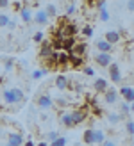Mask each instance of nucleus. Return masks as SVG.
<instances>
[{
	"instance_id": "19",
	"label": "nucleus",
	"mask_w": 134,
	"mask_h": 146,
	"mask_svg": "<svg viewBox=\"0 0 134 146\" xmlns=\"http://www.w3.org/2000/svg\"><path fill=\"white\" fill-rule=\"evenodd\" d=\"M61 125L64 128H72L73 127V121H72V114L70 112H63L61 114Z\"/></svg>"
},
{
	"instance_id": "21",
	"label": "nucleus",
	"mask_w": 134,
	"mask_h": 146,
	"mask_svg": "<svg viewBox=\"0 0 134 146\" xmlns=\"http://www.w3.org/2000/svg\"><path fill=\"white\" fill-rule=\"evenodd\" d=\"M70 55V66L72 68H80L82 66V57H77V55H72V54H68Z\"/></svg>"
},
{
	"instance_id": "4",
	"label": "nucleus",
	"mask_w": 134,
	"mask_h": 146,
	"mask_svg": "<svg viewBox=\"0 0 134 146\" xmlns=\"http://www.w3.org/2000/svg\"><path fill=\"white\" fill-rule=\"evenodd\" d=\"M107 70H109V80H111V82L120 84V82H122V71H120V66H118L116 62H113Z\"/></svg>"
},
{
	"instance_id": "35",
	"label": "nucleus",
	"mask_w": 134,
	"mask_h": 146,
	"mask_svg": "<svg viewBox=\"0 0 134 146\" xmlns=\"http://www.w3.org/2000/svg\"><path fill=\"white\" fill-rule=\"evenodd\" d=\"M4 66H5V71H11V70H13V66H14V59H13V57L5 59V64H4Z\"/></svg>"
},
{
	"instance_id": "32",
	"label": "nucleus",
	"mask_w": 134,
	"mask_h": 146,
	"mask_svg": "<svg viewBox=\"0 0 134 146\" xmlns=\"http://www.w3.org/2000/svg\"><path fill=\"white\" fill-rule=\"evenodd\" d=\"M98 16H100V20H102V21H109V13H107V9H106V7L98 11Z\"/></svg>"
},
{
	"instance_id": "8",
	"label": "nucleus",
	"mask_w": 134,
	"mask_h": 146,
	"mask_svg": "<svg viewBox=\"0 0 134 146\" xmlns=\"http://www.w3.org/2000/svg\"><path fill=\"white\" fill-rule=\"evenodd\" d=\"M104 102H106L107 105H115L118 102V91L113 89V87H109V89L104 93Z\"/></svg>"
},
{
	"instance_id": "37",
	"label": "nucleus",
	"mask_w": 134,
	"mask_h": 146,
	"mask_svg": "<svg viewBox=\"0 0 134 146\" xmlns=\"http://www.w3.org/2000/svg\"><path fill=\"white\" fill-rule=\"evenodd\" d=\"M82 71H84V75H88V77H93V75H95V70H93V68H89V66L82 68Z\"/></svg>"
},
{
	"instance_id": "10",
	"label": "nucleus",
	"mask_w": 134,
	"mask_h": 146,
	"mask_svg": "<svg viewBox=\"0 0 134 146\" xmlns=\"http://www.w3.org/2000/svg\"><path fill=\"white\" fill-rule=\"evenodd\" d=\"M93 89L96 91V93H106L109 87H107V80L106 78H102V77H98V78H95V82H93Z\"/></svg>"
},
{
	"instance_id": "15",
	"label": "nucleus",
	"mask_w": 134,
	"mask_h": 146,
	"mask_svg": "<svg viewBox=\"0 0 134 146\" xmlns=\"http://www.w3.org/2000/svg\"><path fill=\"white\" fill-rule=\"evenodd\" d=\"M20 16H21V20H23L25 23H31V21H32V16H34V13L29 9V5L23 4V9L20 11Z\"/></svg>"
},
{
	"instance_id": "20",
	"label": "nucleus",
	"mask_w": 134,
	"mask_h": 146,
	"mask_svg": "<svg viewBox=\"0 0 134 146\" xmlns=\"http://www.w3.org/2000/svg\"><path fill=\"white\" fill-rule=\"evenodd\" d=\"M123 119V116L120 112H109L107 114V121L111 123V125H116V123H120Z\"/></svg>"
},
{
	"instance_id": "34",
	"label": "nucleus",
	"mask_w": 134,
	"mask_h": 146,
	"mask_svg": "<svg viewBox=\"0 0 134 146\" xmlns=\"http://www.w3.org/2000/svg\"><path fill=\"white\" fill-rule=\"evenodd\" d=\"M9 20H11V18L7 16V14H4V13H2V14H0V27H7Z\"/></svg>"
},
{
	"instance_id": "13",
	"label": "nucleus",
	"mask_w": 134,
	"mask_h": 146,
	"mask_svg": "<svg viewBox=\"0 0 134 146\" xmlns=\"http://www.w3.org/2000/svg\"><path fill=\"white\" fill-rule=\"evenodd\" d=\"M2 102L4 104H7V105H14L16 102H14V93H13V89H4L2 91Z\"/></svg>"
},
{
	"instance_id": "46",
	"label": "nucleus",
	"mask_w": 134,
	"mask_h": 146,
	"mask_svg": "<svg viewBox=\"0 0 134 146\" xmlns=\"http://www.w3.org/2000/svg\"><path fill=\"white\" fill-rule=\"evenodd\" d=\"M129 107H131V112H134V102H132V104H129Z\"/></svg>"
},
{
	"instance_id": "40",
	"label": "nucleus",
	"mask_w": 134,
	"mask_h": 146,
	"mask_svg": "<svg viewBox=\"0 0 134 146\" xmlns=\"http://www.w3.org/2000/svg\"><path fill=\"white\" fill-rule=\"evenodd\" d=\"M100 146H116V143H115V141H111V139H106Z\"/></svg>"
},
{
	"instance_id": "47",
	"label": "nucleus",
	"mask_w": 134,
	"mask_h": 146,
	"mask_svg": "<svg viewBox=\"0 0 134 146\" xmlns=\"http://www.w3.org/2000/svg\"><path fill=\"white\" fill-rule=\"evenodd\" d=\"M7 146H13V144H9V143H7Z\"/></svg>"
},
{
	"instance_id": "29",
	"label": "nucleus",
	"mask_w": 134,
	"mask_h": 146,
	"mask_svg": "<svg viewBox=\"0 0 134 146\" xmlns=\"http://www.w3.org/2000/svg\"><path fill=\"white\" fill-rule=\"evenodd\" d=\"M82 34L86 36V38H91V36H93V27L89 25V23L84 25V27H82Z\"/></svg>"
},
{
	"instance_id": "42",
	"label": "nucleus",
	"mask_w": 134,
	"mask_h": 146,
	"mask_svg": "<svg viewBox=\"0 0 134 146\" xmlns=\"http://www.w3.org/2000/svg\"><path fill=\"white\" fill-rule=\"evenodd\" d=\"M14 27H16V21H14V20H9V23H7V29H11V31H13Z\"/></svg>"
},
{
	"instance_id": "48",
	"label": "nucleus",
	"mask_w": 134,
	"mask_h": 146,
	"mask_svg": "<svg viewBox=\"0 0 134 146\" xmlns=\"http://www.w3.org/2000/svg\"><path fill=\"white\" fill-rule=\"evenodd\" d=\"M132 73H134V66H132Z\"/></svg>"
},
{
	"instance_id": "1",
	"label": "nucleus",
	"mask_w": 134,
	"mask_h": 146,
	"mask_svg": "<svg viewBox=\"0 0 134 146\" xmlns=\"http://www.w3.org/2000/svg\"><path fill=\"white\" fill-rule=\"evenodd\" d=\"M72 114V121H73V127L75 125H80L82 121H86L88 114H89V107H82V109H73L70 112Z\"/></svg>"
},
{
	"instance_id": "30",
	"label": "nucleus",
	"mask_w": 134,
	"mask_h": 146,
	"mask_svg": "<svg viewBox=\"0 0 134 146\" xmlns=\"http://www.w3.org/2000/svg\"><path fill=\"white\" fill-rule=\"evenodd\" d=\"M48 73V70H36V71H32V78H41V77H45Z\"/></svg>"
},
{
	"instance_id": "33",
	"label": "nucleus",
	"mask_w": 134,
	"mask_h": 146,
	"mask_svg": "<svg viewBox=\"0 0 134 146\" xmlns=\"http://www.w3.org/2000/svg\"><path fill=\"white\" fill-rule=\"evenodd\" d=\"M50 146H66V137H61V135H59V137H57V139L52 143Z\"/></svg>"
},
{
	"instance_id": "16",
	"label": "nucleus",
	"mask_w": 134,
	"mask_h": 146,
	"mask_svg": "<svg viewBox=\"0 0 134 146\" xmlns=\"http://www.w3.org/2000/svg\"><path fill=\"white\" fill-rule=\"evenodd\" d=\"M57 66H70V55L66 52H57Z\"/></svg>"
},
{
	"instance_id": "36",
	"label": "nucleus",
	"mask_w": 134,
	"mask_h": 146,
	"mask_svg": "<svg viewBox=\"0 0 134 146\" xmlns=\"http://www.w3.org/2000/svg\"><path fill=\"white\" fill-rule=\"evenodd\" d=\"M32 39H34V43H43L45 41V34L43 32H36Z\"/></svg>"
},
{
	"instance_id": "27",
	"label": "nucleus",
	"mask_w": 134,
	"mask_h": 146,
	"mask_svg": "<svg viewBox=\"0 0 134 146\" xmlns=\"http://www.w3.org/2000/svg\"><path fill=\"white\" fill-rule=\"evenodd\" d=\"M125 130H127L129 135H134V121H132V119H127V121H125Z\"/></svg>"
},
{
	"instance_id": "39",
	"label": "nucleus",
	"mask_w": 134,
	"mask_h": 146,
	"mask_svg": "<svg viewBox=\"0 0 134 146\" xmlns=\"http://www.w3.org/2000/svg\"><path fill=\"white\" fill-rule=\"evenodd\" d=\"M125 7H127V11L134 13V0H129V2H125Z\"/></svg>"
},
{
	"instance_id": "50",
	"label": "nucleus",
	"mask_w": 134,
	"mask_h": 146,
	"mask_svg": "<svg viewBox=\"0 0 134 146\" xmlns=\"http://www.w3.org/2000/svg\"><path fill=\"white\" fill-rule=\"evenodd\" d=\"M0 73H2V71H0Z\"/></svg>"
},
{
	"instance_id": "28",
	"label": "nucleus",
	"mask_w": 134,
	"mask_h": 146,
	"mask_svg": "<svg viewBox=\"0 0 134 146\" xmlns=\"http://www.w3.org/2000/svg\"><path fill=\"white\" fill-rule=\"evenodd\" d=\"M59 137V134H56V132H48V134H45V139H47V143L48 144H52L56 139Z\"/></svg>"
},
{
	"instance_id": "43",
	"label": "nucleus",
	"mask_w": 134,
	"mask_h": 146,
	"mask_svg": "<svg viewBox=\"0 0 134 146\" xmlns=\"http://www.w3.org/2000/svg\"><path fill=\"white\" fill-rule=\"evenodd\" d=\"M93 112H95L96 116H100V114H102V111H100V109H98V107H95V109H93Z\"/></svg>"
},
{
	"instance_id": "7",
	"label": "nucleus",
	"mask_w": 134,
	"mask_h": 146,
	"mask_svg": "<svg viewBox=\"0 0 134 146\" xmlns=\"http://www.w3.org/2000/svg\"><path fill=\"white\" fill-rule=\"evenodd\" d=\"M56 50H54V45H52L50 41H43L41 43V48H40V55L43 57V59H48V57L54 54Z\"/></svg>"
},
{
	"instance_id": "44",
	"label": "nucleus",
	"mask_w": 134,
	"mask_h": 146,
	"mask_svg": "<svg viewBox=\"0 0 134 146\" xmlns=\"http://www.w3.org/2000/svg\"><path fill=\"white\" fill-rule=\"evenodd\" d=\"M23 146H34V143H32V141H25Z\"/></svg>"
},
{
	"instance_id": "24",
	"label": "nucleus",
	"mask_w": 134,
	"mask_h": 146,
	"mask_svg": "<svg viewBox=\"0 0 134 146\" xmlns=\"http://www.w3.org/2000/svg\"><path fill=\"white\" fill-rule=\"evenodd\" d=\"M77 7H79L77 2H68V4H66V16H72V14H75V13H77Z\"/></svg>"
},
{
	"instance_id": "18",
	"label": "nucleus",
	"mask_w": 134,
	"mask_h": 146,
	"mask_svg": "<svg viewBox=\"0 0 134 146\" xmlns=\"http://www.w3.org/2000/svg\"><path fill=\"white\" fill-rule=\"evenodd\" d=\"M106 132L104 130H93V144H102L106 141Z\"/></svg>"
},
{
	"instance_id": "22",
	"label": "nucleus",
	"mask_w": 134,
	"mask_h": 146,
	"mask_svg": "<svg viewBox=\"0 0 134 146\" xmlns=\"http://www.w3.org/2000/svg\"><path fill=\"white\" fill-rule=\"evenodd\" d=\"M82 141H84V144H93V128H88L86 132L82 134Z\"/></svg>"
},
{
	"instance_id": "12",
	"label": "nucleus",
	"mask_w": 134,
	"mask_h": 146,
	"mask_svg": "<svg viewBox=\"0 0 134 146\" xmlns=\"http://www.w3.org/2000/svg\"><path fill=\"white\" fill-rule=\"evenodd\" d=\"M86 50H88V46H86V43H75V46H73L68 54H72V55H77V57H82L84 54H86Z\"/></svg>"
},
{
	"instance_id": "45",
	"label": "nucleus",
	"mask_w": 134,
	"mask_h": 146,
	"mask_svg": "<svg viewBox=\"0 0 134 146\" xmlns=\"http://www.w3.org/2000/svg\"><path fill=\"white\" fill-rule=\"evenodd\" d=\"M38 146H50V144H48V143H47V141H43V143H40V144H38Z\"/></svg>"
},
{
	"instance_id": "41",
	"label": "nucleus",
	"mask_w": 134,
	"mask_h": 146,
	"mask_svg": "<svg viewBox=\"0 0 134 146\" xmlns=\"http://www.w3.org/2000/svg\"><path fill=\"white\" fill-rule=\"evenodd\" d=\"M9 5H11L9 0H0V9H4V7H9Z\"/></svg>"
},
{
	"instance_id": "5",
	"label": "nucleus",
	"mask_w": 134,
	"mask_h": 146,
	"mask_svg": "<svg viewBox=\"0 0 134 146\" xmlns=\"http://www.w3.org/2000/svg\"><path fill=\"white\" fill-rule=\"evenodd\" d=\"M118 94H122L123 102H127V104H132L134 102V89L131 86H122L120 91H118Z\"/></svg>"
},
{
	"instance_id": "11",
	"label": "nucleus",
	"mask_w": 134,
	"mask_h": 146,
	"mask_svg": "<svg viewBox=\"0 0 134 146\" xmlns=\"http://www.w3.org/2000/svg\"><path fill=\"white\" fill-rule=\"evenodd\" d=\"M95 46H96V50H98V52H102V54H111V52H113V45H109L106 39H98V41L95 43Z\"/></svg>"
},
{
	"instance_id": "26",
	"label": "nucleus",
	"mask_w": 134,
	"mask_h": 146,
	"mask_svg": "<svg viewBox=\"0 0 134 146\" xmlns=\"http://www.w3.org/2000/svg\"><path fill=\"white\" fill-rule=\"evenodd\" d=\"M45 11H47L48 18H54L56 14H57V9H56V5H54V4H47V7H45Z\"/></svg>"
},
{
	"instance_id": "9",
	"label": "nucleus",
	"mask_w": 134,
	"mask_h": 146,
	"mask_svg": "<svg viewBox=\"0 0 134 146\" xmlns=\"http://www.w3.org/2000/svg\"><path fill=\"white\" fill-rule=\"evenodd\" d=\"M104 39H106L109 45H116V43H120L122 34L118 32V31H107V32H106V36H104Z\"/></svg>"
},
{
	"instance_id": "25",
	"label": "nucleus",
	"mask_w": 134,
	"mask_h": 146,
	"mask_svg": "<svg viewBox=\"0 0 134 146\" xmlns=\"http://www.w3.org/2000/svg\"><path fill=\"white\" fill-rule=\"evenodd\" d=\"M118 107H120V114L123 116V118H125V116H127V114L131 112V107H129L127 102H120V105H118Z\"/></svg>"
},
{
	"instance_id": "38",
	"label": "nucleus",
	"mask_w": 134,
	"mask_h": 146,
	"mask_svg": "<svg viewBox=\"0 0 134 146\" xmlns=\"http://www.w3.org/2000/svg\"><path fill=\"white\" fill-rule=\"evenodd\" d=\"M11 5L14 7V11H21V9H23V4H21V2H11Z\"/></svg>"
},
{
	"instance_id": "6",
	"label": "nucleus",
	"mask_w": 134,
	"mask_h": 146,
	"mask_svg": "<svg viewBox=\"0 0 134 146\" xmlns=\"http://www.w3.org/2000/svg\"><path fill=\"white\" fill-rule=\"evenodd\" d=\"M48 14H47V11L45 9H38L34 13V16H32V21L34 23H38V25H47L48 23Z\"/></svg>"
},
{
	"instance_id": "14",
	"label": "nucleus",
	"mask_w": 134,
	"mask_h": 146,
	"mask_svg": "<svg viewBox=\"0 0 134 146\" xmlns=\"http://www.w3.org/2000/svg\"><path fill=\"white\" fill-rule=\"evenodd\" d=\"M54 84H56V87L59 91H66V89H68V78H66L64 75H57Z\"/></svg>"
},
{
	"instance_id": "31",
	"label": "nucleus",
	"mask_w": 134,
	"mask_h": 146,
	"mask_svg": "<svg viewBox=\"0 0 134 146\" xmlns=\"http://www.w3.org/2000/svg\"><path fill=\"white\" fill-rule=\"evenodd\" d=\"M54 105H57V107H61V109H63V107H66V105H68V102H66L63 96H57V98L54 100Z\"/></svg>"
},
{
	"instance_id": "49",
	"label": "nucleus",
	"mask_w": 134,
	"mask_h": 146,
	"mask_svg": "<svg viewBox=\"0 0 134 146\" xmlns=\"http://www.w3.org/2000/svg\"><path fill=\"white\" fill-rule=\"evenodd\" d=\"M132 89H134V86H132Z\"/></svg>"
},
{
	"instance_id": "23",
	"label": "nucleus",
	"mask_w": 134,
	"mask_h": 146,
	"mask_svg": "<svg viewBox=\"0 0 134 146\" xmlns=\"http://www.w3.org/2000/svg\"><path fill=\"white\" fill-rule=\"evenodd\" d=\"M13 93H14V102L16 104H21V102L25 100V94L21 89H18V87H13Z\"/></svg>"
},
{
	"instance_id": "2",
	"label": "nucleus",
	"mask_w": 134,
	"mask_h": 146,
	"mask_svg": "<svg viewBox=\"0 0 134 146\" xmlns=\"http://www.w3.org/2000/svg\"><path fill=\"white\" fill-rule=\"evenodd\" d=\"M36 104H38V107L43 109V111H50V109H54V98H52L50 94H40L38 100H36Z\"/></svg>"
},
{
	"instance_id": "3",
	"label": "nucleus",
	"mask_w": 134,
	"mask_h": 146,
	"mask_svg": "<svg viewBox=\"0 0 134 146\" xmlns=\"http://www.w3.org/2000/svg\"><path fill=\"white\" fill-rule=\"evenodd\" d=\"M95 62L98 64L100 68H109L111 64H113V57H111V54H102L98 52L95 55Z\"/></svg>"
},
{
	"instance_id": "17",
	"label": "nucleus",
	"mask_w": 134,
	"mask_h": 146,
	"mask_svg": "<svg viewBox=\"0 0 134 146\" xmlns=\"http://www.w3.org/2000/svg\"><path fill=\"white\" fill-rule=\"evenodd\" d=\"M7 143L9 144H13V146H21L23 144V135L21 134H9V139H7Z\"/></svg>"
}]
</instances>
